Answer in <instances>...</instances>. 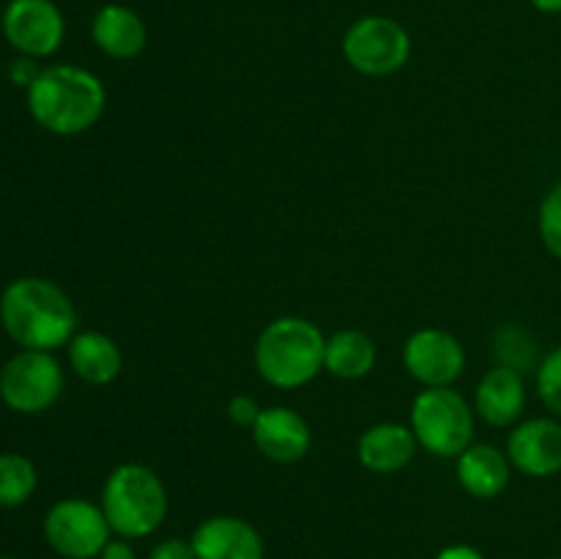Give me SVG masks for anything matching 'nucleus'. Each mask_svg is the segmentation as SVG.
<instances>
[{
  "label": "nucleus",
  "mask_w": 561,
  "mask_h": 559,
  "mask_svg": "<svg viewBox=\"0 0 561 559\" xmlns=\"http://www.w3.org/2000/svg\"><path fill=\"white\" fill-rule=\"evenodd\" d=\"M416 436L411 427L400 422H381L362 433L359 438V460L365 469L376 475H392V471L405 469L416 455Z\"/></svg>",
  "instance_id": "15"
},
{
  "label": "nucleus",
  "mask_w": 561,
  "mask_h": 559,
  "mask_svg": "<svg viewBox=\"0 0 561 559\" xmlns=\"http://www.w3.org/2000/svg\"><path fill=\"white\" fill-rule=\"evenodd\" d=\"M376 365V343L359 329H340L327 340L323 367L337 378H362Z\"/></svg>",
  "instance_id": "19"
},
{
  "label": "nucleus",
  "mask_w": 561,
  "mask_h": 559,
  "mask_svg": "<svg viewBox=\"0 0 561 559\" xmlns=\"http://www.w3.org/2000/svg\"><path fill=\"white\" fill-rule=\"evenodd\" d=\"M493 351L499 356V365L513 367L518 373L535 365V343H531L529 334L515 327L499 329L496 340H493Z\"/></svg>",
  "instance_id": "21"
},
{
  "label": "nucleus",
  "mask_w": 561,
  "mask_h": 559,
  "mask_svg": "<svg viewBox=\"0 0 561 559\" xmlns=\"http://www.w3.org/2000/svg\"><path fill=\"white\" fill-rule=\"evenodd\" d=\"M343 55L359 75L387 77L409 64L411 36L392 16L367 14L345 31Z\"/></svg>",
  "instance_id": "7"
},
{
  "label": "nucleus",
  "mask_w": 561,
  "mask_h": 559,
  "mask_svg": "<svg viewBox=\"0 0 561 559\" xmlns=\"http://www.w3.org/2000/svg\"><path fill=\"white\" fill-rule=\"evenodd\" d=\"M542 14H561V0H529Z\"/></svg>",
  "instance_id": "29"
},
{
  "label": "nucleus",
  "mask_w": 561,
  "mask_h": 559,
  "mask_svg": "<svg viewBox=\"0 0 561 559\" xmlns=\"http://www.w3.org/2000/svg\"><path fill=\"white\" fill-rule=\"evenodd\" d=\"M510 458L493 444H469L458 455V482L474 499H493L507 488Z\"/></svg>",
  "instance_id": "17"
},
{
  "label": "nucleus",
  "mask_w": 561,
  "mask_h": 559,
  "mask_svg": "<svg viewBox=\"0 0 561 559\" xmlns=\"http://www.w3.org/2000/svg\"><path fill=\"white\" fill-rule=\"evenodd\" d=\"M327 338L307 318L285 316L268 323L255 343V367L272 387L296 389L323 370Z\"/></svg>",
  "instance_id": "3"
},
{
  "label": "nucleus",
  "mask_w": 561,
  "mask_h": 559,
  "mask_svg": "<svg viewBox=\"0 0 561 559\" xmlns=\"http://www.w3.org/2000/svg\"><path fill=\"white\" fill-rule=\"evenodd\" d=\"M99 559H137V557H135V548L126 543V537H121V540H110L107 546L102 548V554H99Z\"/></svg>",
  "instance_id": "27"
},
{
  "label": "nucleus",
  "mask_w": 561,
  "mask_h": 559,
  "mask_svg": "<svg viewBox=\"0 0 561 559\" xmlns=\"http://www.w3.org/2000/svg\"><path fill=\"white\" fill-rule=\"evenodd\" d=\"M261 411L263 409L255 403V398H250V395H236V398H230V403H228L230 422L239 427L255 425V420L261 417Z\"/></svg>",
  "instance_id": "24"
},
{
  "label": "nucleus",
  "mask_w": 561,
  "mask_h": 559,
  "mask_svg": "<svg viewBox=\"0 0 561 559\" xmlns=\"http://www.w3.org/2000/svg\"><path fill=\"white\" fill-rule=\"evenodd\" d=\"M0 559H11V557H3V554H0Z\"/></svg>",
  "instance_id": "30"
},
{
  "label": "nucleus",
  "mask_w": 561,
  "mask_h": 559,
  "mask_svg": "<svg viewBox=\"0 0 561 559\" xmlns=\"http://www.w3.org/2000/svg\"><path fill=\"white\" fill-rule=\"evenodd\" d=\"M405 370L425 387H449L463 373L466 354L455 334L444 329H420L405 340Z\"/></svg>",
  "instance_id": "10"
},
{
  "label": "nucleus",
  "mask_w": 561,
  "mask_h": 559,
  "mask_svg": "<svg viewBox=\"0 0 561 559\" xmlns=\"http://www.w3.org/2000/svg\"><path fill=\"white\" fill-rule=\"evenodd\" d=\"M436 559H485L474 546H466V543H455V546H447Z\"/></svg>",
  "instance_id": "28"
},
{
  "label": "nucleus",
  "mask_w": 561,
  "mask_h": 559,
  "mask_svg": "<svg viewBox=\"0 0 561 559\" xmlns=\"http://www.w3.org/2000/svg\"><path fill=\"white\" fill-rule=\"evenodd\" d=\"M0 31L16 55L42 60L64 44L66 20L53 0H9L0 16Z\"/></svg>",
  "instance_id": "9"
},
{
  "label": "nucleus",
  "mask_w": 561,
  "mask_h": 559,
  "mask_svg": "<svg viewBox=\"0 0 561 559\" xmlns=\"http://www.w3.org/2000/svg\"><path fill=\"white\" fill-rule=\"evenodd\" d=\"M553 559H561V557H553Z\"/></svg>",
  "instance_id": "31"
},
{
  "label": "nucleus",
  "mask_w": 561,
  "mask_h": 559,
  "mask_svg": "<svg viewBox=\"0 0 561 559\" xmlns=\"http://www.w3.org/2000/svg\"><path fill=\"white\" fill-rule=\"evenodd\" d=\"M477 414L493 427L513 425L526 406V384L524 376L513 367L496 365L485 373V378L477 387Z\"/></svg>",
  "instance_id": "16"
},
{
  "label": "nucleus",
  "mask_w": 561,
  "mask_h": 559,
  "mask_svg": "<svg viewBox=\"0 0 561 559\" xmlns=\"http://www.w3.org/2000/svg\"><path fill=\"white\" fill-rule=\"evenodd\" d=\"M27 110L42 129L71 137L88 132L104 113L107 91L93 71L75 64H55L42 69L25 91Z\"/></svg>",
  "instance_id": "2"
},
{
  "label": "nucleus",
  "mask_w": 561,
  "mask_h": 559,
  "mask_svg": "<svg viewBox=\"0 0 561 559\" xmlns=\"http://www.w3.org/2000/svg\"><path fill=\"white\" fill-rule=\"evenodd\" d=\"M69 365L85 384L104 387L121 373L124 356L104 332H80L69 340Z\"/></svg>",
  "instance_id": "18"
},
{
  "label": "nucleus",
  "mask_w": 561,
  "mask_h": 559,
  "mask_svg": "<svg viewBox=\"0 0 561 559\" xmlns=\"http://www.w3.org/2000/svg\"><path fill=\"white\" fill-rule=\"evenodd\" d=\"M537 228H540V239L542 244H546V250L561 261V184L553 186V190L542 197Z\"/></svg>",
  "instance_id": "22"
},
{
  "label": "nucleus",
  "mask_w": 561,
  "mask_h": 559,
  "mask_svg": "<svg viewBox=\"0 0 561 559\" xmlns=\"http://www.w3.org/2000/svg\"><path fill=\"white\" fill-rule=\"evenodd\" d=\"M148 559H197L192 540H181V537H168V540L157 543L148 554Z\"/></svg>",
  "instance_id": "25"
},
{
  "label": "nucleus",
  "mask_w": 561,
  "mask_h": 559,
  "mask_svg": "<svg viewBox=\"0 0 561 559\" xmlns=\"http://www.w3.org/2000/svg\"><path fill=\"white\" fill-rule=\"evenodd\" d=\"M38 471L20 453H0V510L22 507L36 493Z\"/></svg>",
  "instance_id": "20"
},
{
  "label": "nucleus",
  "mask_w": 561,
  "mask_h": 559,
  "mask_svg": "<svg viewBox=\"0 0 561 559\" xmlns=\"http://www.w3.org/2000/svg\"><path fill=\"white\" fill-rule=\"evenodd\" d=\"M102 510L115 535L137 540L162 526L168 515V491L157 471L142 464H124L104 480Z\"/></svg>",
  "instance_id": "4"
},
{
  "label": "nucleus",
  "mask_w": 561,
  "mask_h": 559,
  "mask_svg": "<svg viewBox=\"0 0 561 559\" xmlns=\"http://www.w3.org/2000/svg\"><path fill=\"white\" fill-rule=\"evenodd\" d=\"M110 532L102 504L80 497L60 499L44 515V540L64 559H99Z\"/></svg>",
  "instance_id": "8"
},
{
  "label": "nucleus",
  "mask_w": 561,
  "mask_h": 559,
  "mask_svg": "<svg viewBox=\"0 0 561 559\" xmlns=\"http://www.w3.org/2000/svg\"><path fill=\"white\" fill-rule=\"evenodd\" d=\"M197 559H263V537L250 521L236 515H211L192 532Z\"/></svg>",
  "instance_id": "13"
},
{
  "label": "nucleus",
  "mask_w": 561,
  "mask_h": 559,
  "mask_svg": "<svg viewBox=\"0 0 561 559\" xmlns=\"http://www.w3.org/2000/svg\"><path fill=\"white\" fill-rule=\"evenodd\" d=\"M537 395L548 411L561 417V345L537 367Z\"/></svg>",
  "instance_id": "23"
},
{
  "label": "nucleus",
  "mask_w": 561,
  "mask_h": 559,
  "mask_svg": "<svg viewBox=\"0 0 561 559\" xmlns=\"http://www.w3.org/2000/svg\"><path fill=\"white\" fill-rule=\"evenodd\" d=\"M91 38L107 58L131 60L146 49L148 27L129 5L107 3L93 14Z\"/></svg>",
  "instance_id": "14"
},
{
  "label": "nucleus",
  "mask_w": 561,
  "mask_h": 559,
  "mask_svg": "<svg viewBox=\"0 0 561 559\" xmlns=\"http://www.w3.org/2000/svg\"><path fill=\"white\" fill-rule=\"evenodd\" d=\"M42 75V66L36 64V58H27V55H16L9 66L11 82H16L20 88H31L36 82V77Z\"/></svg>",
  "instance_id": "26"
},
{
  "label": "nucleus",
  "mask_w": 561,
  "mask_h": 559,
  "mask_svg": "<svg viewBox=\"0 0 561 559\" xmlns=\"http://www.w3.org/2000/svg\"><path fill=\"white\" fill-rule=\"evenodd\" d=\"M64 395V367L53 351L20 349L0 367V400L16 414H42Z\"/></svg>",
  "instance_id": "6"
},
{
  "label": "nucleus",
  "mask_w": 561,
  "mask_h": 559,
  "mask_svg": "<svg viewBox=\"0 0 561 559\" xmlns=\"http://www.w3.org/2000/svg\"><path fill=\"white\" fill-rule=\"evenodd\" d=\"M411 431L427 453L458 458L474 436V411L455 389L427 387L411 406Z\"/></svg>",
  "instance_id": "5"
},
{
  "label": "nucleus",
  "mask_w": 561,
  "mask_h": 559,
  "mask_svg": "<svg viewBox=\"0 0 561 559\" xmlns=\"http://www.w3.org/2000/svg\"><path fill=\"white\" fill-rule=\"evenodd\" d=\"M0 327L20 349L55 351L75 338L77 312L53 280L20 277L0 294Z\"/></svg>",
  "instance_id": "1"
},
{
  "label": "nucleus",
  "mask_w": 561,
  "mask_h": 559,
  "mask_svg": "<svg viewBox=\"0 0 561 559\" xmlns=\"http://www.w3.org/2000/svg\"><path fill=\"white\" fill-rule=\"evenodd\" d=\"M252 438L255 447L274 464H296L310 449L312 433L299 411L288 406H268L252 425Z\"/></svg>",
  "instance_id": "12"
},
{
  "label": "nucleus",
  "mask_w": 561,
  "mask_h": 559,
  "mask_svg": "<svg viewBox=\"0 0 561 559\" xmlns=\"http://www.w3.org/2000/svg\"><path fill=\"white\" fill-rule=\"evenodd\" d=\"M510 464L526 477H553L561 471V422L551 417L526 420L510 433Z\"/></svg>",
  "instance_id": "11"
}]
</instances>
